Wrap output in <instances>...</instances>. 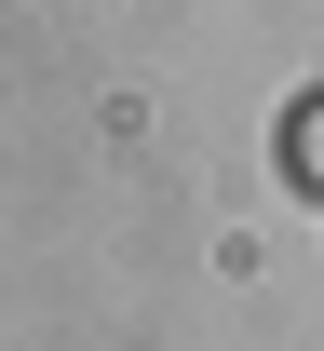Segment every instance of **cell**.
I'll return each mask as SVG.
<instances>
[{
	"label": "cell",
	"mask_w": 324,
	"mask_h": 351,
	"mask_svg": "<svg viewBox=\"0 0 324 351\" xmlns=\"http://www.w3.org/2000/svg\"><path fill=\"white\" fill-rule=\"evenodd\" d=\"M297 176L324 189V108H297Z\"/></svg>",
	"instance_id": "1"
}]
</instances>
